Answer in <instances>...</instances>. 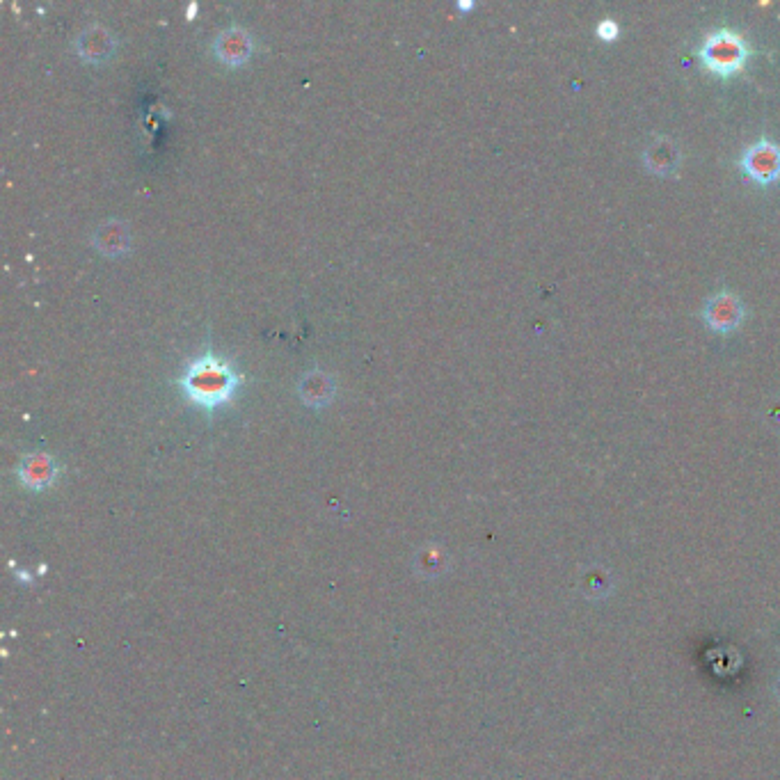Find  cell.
Segmentation results:
<instances>
[{
	"instance_id": "5b68a950",
	"label": "cell",
	"mask_w": 780,
	"mask_h": 780,
	"mask_svg": "<svg viewBox=\"0 0 780 780\" xmlns=\"http://www.w3.org/2000/svg\"><path fill=\"white\" fill-rule=\"evenodd\" d=\"M213 53L229 67L245 65L254 53V37L250 30L232 23V26L222 28L216 39H213Z\"/></svg>"
},
{
	"instance_id": "8fae6325",
	"label": "cell",
	"mask_w": 780,
	"mask_h": 780,
	"mask_svg": "<svg viewBox=\"0 0 780 780\" xmlns=\"http://www.w3.org/2000/svg\"><path fill=\"white\" fill-rule=\"evenodd\" d=\"M598 33H600V37H604V39H611V37H616L618 26H616L614 21H604V23H600Z\"/></svg>"
},
{
	"instance_id": "9c48e42d",
	"label": "cell",
	"mask_w": 780,
	"mask_h": 780,
	"mask_svg": "<svg viewBox=\"0 0 780 780\" xmlns=\"http://www.w3.org/2000/svg\"><path fill=\"white\" fill-rule=\"evenodd\" d=\"M58 474L53 456L49 453H28L19 463V479L30 488H46Z\"/></svg>"
},
{
	"instance_id": "8992f818",
	"label": "cell",
	"mask_w": 780,
	"mask_h": 780,
	"mask_svg": "<svg viewBox=\"0 0 780 780\" xmlns=\"http://www.w3.org/2000/svg\"><path fill=\"white\" fill-rule=\"evenodd\" d=\"M744 305L728 291L714 293L705 305V321L716 332H732L742 323Z\"/></svg>"
},
{
	"instance_id": "6da1fadb",
	"label": "cell",
	"mask_w": 780,
	"mask_h": 780,
	"mask_svg": "<svg viewBox=\"0 0 780 780\" xmlns=\"http://www.w3.org/2000/svg\"><path fill=\"white\" fill-rule=\"evenodd\" d=\"M177 382L181 394L190 403L213 412L234 401L236 392L243 385V378L232 360H227L216 348H204L200 355H195L183 366Z\"/></svg>"
},
{
	"instance_id": "3957f363",
	"label": "cell",
	"mask_w": 780,
	"mask_h": 780,
	"mask_svg": "<svg viewBox=\"0 0 780 780\" xmlns=\"http://www.w3.org/2000/svg\"><path fill=\"white\" fill-rule=\"evenodd\" d=\"M742 167L753 181L769 186L780 179V147L771 140L755 142L744 151Z\"/></svg>"
},
{
	"instance_id": "ba28073f",
	"label": "cell",
	"mask_w": 780,
	"mask_h": 780,
	"mask_svg": "<svg viewBox=\"0 0 780 780\" xmlns=\"http://www.w3.org/2000/svg\"><path fill=\"white\" fill-rule=\"evenodd\" d=\"M92 245L106 257H122L131 250V227L119 218H108L94 229Z\"/></svg>"
},
{
	"instance_id": "52a82bcc",
	"label": "cell",
	"mask_w": 780,
	"mask_h": 780,
	"mask_svg": "<svg viewBox=\"0 0 780 780\" xmlns=\"http://www.w3.org/2000/svg\"><path fill=\"white\" fill-rule=\"evenodd\" d=\"M298 396L309 408H325L337 396V378L323 369H309L298 380Z\"/></svg>"
},
{
	"instance_id": "277c9868",
	"label": "cell",
	"mask_w": 780,
	"mask_h": 780,
	"mask_svg": "<svg viewBox=\"0 0 780 780\" xmlns=\"http://www.w3.org/2000/svg\"><path fill=\"white\" fill-rule=\"evenodd\" d=\"M74 49L78 58L90 62V65H101L110 60L117 51V37L103 23H90L74 39Z\"/></svg>"
},
{
	"instance_id": "30bf717a",
	"label": "cell",
	"mask_w": 780,
	"mask_h": 780,
	"mask_svg": "<svg viewBox=\"0 0 780 780\" xmlns=\"http://www.w3.org/2000/svg\"><path fill=\"white\" fill-rule=\"evenodd\" d=\"M646 161H648V167L655 172H671L675 165H678V147L673 145L671 140H657L655 145H652L648 151H646Z\"/></svg>"
},
{
	"instance_id": "7a4b0ae2",
	"label": "cell",
	"mask_w": 780,
	"mask_h": 780,
	"mask_svg": "<svg viewBox=\"0 0 780 780\" xmlns=\"http://www.w3.org/2000/svg\"><path fill=\"white\" fill-rule=\"evenodd\" d=\"M748 44L742 35L732 33V30H716L707 35L703 46H700V58L705 67L714 74L728 76L742 69L748 60Z\"/></svg>"
}]
</instances>
